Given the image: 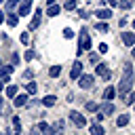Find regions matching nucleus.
I'll return each mask as SVG.
<instances>
[{"mask_svg":"<svg viewBox=\"0 0 135 135\" xmlns=\"http://www.w3.org/2000/svg\"><path fill=\"white\" fill-rule=\"evenodd\" d=\"M59 11H61V6L53 2V4H49V8H46V15H49V17H57V15H59Z\"/></svg>","mask_w":135,"mask_h":135,"instance_id":"obj_12","label":"nucleus"},{"mask_svg":"<svg viewBox=\"0 0 135 135\" xmlns=\"http://www.w3.org/2000/svg\"><path fill=\"white\" fill-rule=\"evenodd\" d=\"M59 74H61V65H53V68L49 70V76H51V78H57Z\"/></svg>","mask_w":135,"mask_h":135,"instance_id":"obj_23","label":"nucleus"},{"mask_svg":"<svg viewBox=\"0 0 135 135\" xmlns=\"http://www.w3.org/2000/svg\"><path fill=\"white\" fill-rule=\"evenodd\" d=\"M76 6H78V0H65V2H63V8H65V11H74Z\"/></svg>","mask_w":135,"mask_h":135,"instance_id":"obj_21","label":"nucleus"},{"mask_svg":"<svg viewBox=\"0 0 135 135\" xmlns=\"http://www.w3.org/2000/svg\"><path fill=\"white\" fill-rule=\"evenodd\" d=\"M4 21H6V23H8V25H11V27H15V25H17V21H19V17H17V15H15V13H8V15H6V19H4Z\"/></svg>","mask_w":135,"mask_h":135,"instance_id":"obj_17","label":"nucleus"},{"mask_svg":"<svg viewBox=\"0 0 135 135\" xmlns=\"http://www.w3.org/2000/svg\"><path fill=\"white\" fill-rule=\"evenodd\" d=\"M91 135H105V131H103V127L97 122V124H91Z\"/></svg>","mask_w":135,"mask_h":135,"instance_id":"obj_18","label":"nucleus"},{"mask_svg":"<svg viewBox=\"0 0 135 135\" xmlns=\"http://www.w3.org/2000/svg\"><path fill=\"white\" fill-rule=\"evenodd\" d=\"M40 25V11H36V15H34V19L30 21V30H36Z\"/></svg>","mask_w":135,"mask_h":135,"instance_id":"obj_19","label":"nucleus"},{"mask_svg":"<svg viewBox=\"0 0 135 135\" xmlns=\"http://www.w3.org/2000/svg\"><path fill=\"white\" fill-rule=\"evenodd\" d=\"M89 61H91V63H97V53H91V55H89Z\"/></svg>","mask_w":135,"mask_h":135,"instance_id":"obj_35","label":"nucleus"},{"mask_svg":"<svg viewBox=\"0 0 135 135\" xmlns=\"http://www.w3.org/2000/svg\"><path fill=\"white\" fill-rule=\"evenodd\" d=\"M133 108H135V101H133Z\"/></svg>","mask_w":135,"mask_h":135,"instance_id":"obj_43","label":"nucleus"},{"mask_svg":"<svg viewBox=\"0 0 135 135\" xmlns=\"http://www.w3.org/2000/svg\"><path fill=\"white\" fill-rule=\"evenodd\" d=\"M53 129H55L59 135H63V120H57V122L53 124Z\"/></svg>","mask_w":135,"mask_h":135,"instance_id":"obj_27","label":"nucleus"},{"mask_svg":"<svg viewBox=\"0 0 135 135\" xmlns=\"http://www.w3.org/2000/svg\"><path fill=\"white\" fill-rule=\"evenodd\" d=\"M97 17H99L101 21H108V19L112 17V11H110V8H99V11H97Z\"/></svg>","mask_w":135,"mask_h":135,"instance_id":"obj_14","label":"nucleus"},{"mask_svg":"<svg viewBox=\"0 0 135 135\" xmlns=\"http://www.w3.org/2000/svg\"><path fill=\"white\" fill-rule=\"evenodd\" d=\"M25 59L32 61V59H34V51H27V53H25Z\"/></svg>","mask_w":135,"mask_h":135,"instance_id":"obj_36","label":"nucleus"},{"mask_svg":"<svg viewBox=\"0 0 135 135\" xmlns=\"http://www.w3.org/2000/svg\"><path fill=\"white\" fill-rule=\"evenodd\" d=\"M63 38H68V40H70V38H74V32H72L70 27H65V30H63Z\"/></svg>","mask_w":135,"mask_h":135,"instance_id":"obj_30","label":"nucleus"},{"mask_svg":"<svg viewBox=\"0 0 135 135\" xmlns=\"http://www.w3.org/2000/svg\"><path fill=\"white\" fill-rule=\"evenodd\" d=\"M13 70H15V65H4V68H0V82H2V84H4V82H8V78H11Z\"/></svg>","mask_w":135,"mask_h":135,"instance_id":"obj_7","label":"nucleus"},{"mask_svg":"<svg viewBox=\"0 0 135 135\" xmlns=\"http://www.w3.org/2000/svg\"><path fill=\"white\" fill-rule=\"evenodd\" d=\"M133 27H135V19H133Z\"/></svg>","mask_w":135,"mask_h":135,"instance_id":"obj_42","label":"nucleus"},{"mask_svg":"<svg viewBox=\"0 0 135 135\" xmlns=\"http://www.w3.org/2000/svg\"><path fill=\"white\" fill-rule=\"evenodd\" d=\"M4 19H6V15H4L2 11H0V23H4Z\"/></svg>","mask_w":135,"mask_h":135,"instance_id":"obj_38","label":"nucleus"},{"mask_svg":"<svg viewBox=\"0 0 135 135\" xmlns=\"http://www.w3.org/2000/svg\"><path fill=\"white\" fill-rule=\"evenodd\" d=\"M17 2H21V0H6V11H13L17 6Z\"/></svg>","mask_w":135,"mask_h":135,"instance_id":"obj_29","label":"nucleus"},{"mask_svg":"<svg viewBox=\"0 0 135 135\" xmlns=\"http://www.w3.org/2000/svg\"><path fill=\"white\" fill-rule=\"evenodd\" d=\"M80 74H82V63H80V61H74V65H72V70H70V78L76 80Z\"/></svg>","mask_w":135,"mask_h":135,"instance_id":"obj_8","label":"nucleus"},{"mask_svg":"<svg viewBox=\"0 0 135 135\" xmlns=\"http://www.w3.org/2000/svg\"><path fill=\"white\" fill-rule=\"evenodd\" d=\"M53 2H55V0H46V4H53Z\"/></svg>","mask_w":135,"mask_h":135,"instance_id":"obj_40","label":"nucleus"},{"mask_svg":"<svg viewBox=\"0 0 135 135\" xmlns=\"http://www.w3.org/2000/svg\"><path fill=\"white\" fill-rule=\"evenodd\" d=\"M13 127H15V131H17V133L21 131V122H19V118H13Z\"/></svg>","mask_w":135,"mask_h":135,"instance_id":"obj_32","label":"nucleus"},{"mask_svg":"<svg viewBox=\"0 0 135 135\" xmlns=\"http://www.w3.org/2000/svg\"><path fill=\"white\" fill-rule=\"evenodd\" d=\"M19 40H21V42H23V44H27V42H30V34H27V32H23V34H21V38H19Z\"/></svg>","mask_w":135,"mask_h":135,"instance_id":"obj_31","label":"nucleus"},{"mask_svg":"<svg viewBox=\"0 0 135 135\" xmlns=\"http://www.w3.org/2000/svg\"><path fill=\"white\" fill-rule=\"evenodd\" d=\"M131 55H133V57H135V44H133V51H131Z\"/></svg>","mask_w":135,"mask_h":135,"instance_id":"obj_39","label":"nucleus"},{"mask_svg":"<svg viewBox=\"0 0 135 135\" xmlns=\"http://www.w3.org/2000/svg\"><path fill=\"white\" fill-rule=\"evenodd\" d=\"M68 118H70V120H72L76 127H84V124H86V118H84L80 112H76V110H72V112L68 114Z\"/></svg>","mask_w":135,"mask_h":135,"instance_id":"obj_5","label":"nucleus"},{"mask_svg":"<svg viewBox=\"0 0 135 135\" xmlns=\"http://www.w3.org/2000/svg\"><path fill=\"white\" fill-rule=\"evenodd\" d=\"M133 6V0H118V8H122V11H129Z\"/></svg>","mask_w":135,"mask_h":135,"instance_id":"obj_22","label":"nucleus"},{"mask_svg":"<svg viewBox=\"0 0 135 135\" xmlns=\"http://www.w3.org/2000/svg\"><path fill=\"white\" fill-rule=\"evenodd\" d=\"M17 135H21V133H17Z\"/></svg>","mask_w":135,"mask_h":135,"instance_id":"obj_46","label":"nucleus"},{"mask_svg":"<svg viewBox=\"0 0 135 135\" xmlns=\"http://www.w3.org/2000/svg\"><path fill=\"white\" fill-rule=\"evenodd\" d=\"M0 89H2V82H0Z\"/></svg>","mask_w":135,"mask_h":135,"instance_id":"obj_44","label":"nucleus"},{"mask_svg":"<svg viewBox=\"0 0 135 135\" xmlns=\"http://www.w3.org/2000/svg\"><path fill=\"white\" fill-rule=\"evenodd\" d=\"M101 2H108L110 6H118V0H101Z\"/></svg>","mask_w":135,"mask_h":135,"instance_id":"obj_37","label":"nucleus"},{"mask_svg":"<svg viewBox=\"0 0 135 135\" xmlns=\"http://www.w3.org/2000/svg\"><path fill=\"white\" fill-rule=\"evenodd\" d=\"M97 110H99V105H97L95 101H89V103H86V112H97Z\"/></svg>","mask_w":135,"mask_h":135,"instance_id":"obj_28","label":"nucleus"},{"mask_svg":"<svg viewBox=\"0 0 135 135\" xmlns=\"http://www.w3.org/2000/svg\"><path fill=\"white\" fill-rule=\"evenodd\" d=\"M32 2L34 0H21V6H19V17H25L32 8Z\"/></svg>","mask_w":135,"mask_h":135,"instance_id":"obj_10","label":"nucleus"},{"mask_svg":"<svg viewBox=\"0 0 135 135\" xmlns=\"http://www.w3.org/2000/svg\"><path fill=\"white\" fill-rule=\"evenodd\" d=\"M0 108H2V97H0Z\"/></svg>","mask_w":135,"mask_h":135,"instance_id":"obj_41","label":"nucleus"},{"mask_svg":"<svg viewBox=\"0 0 135 135\" xmlns=\"http://www.w3.org/2000/svg\"><path fill=\"white\" fill-rule=\"evenodd\" d=\"M25 103H27V95H25V93H21V95H15V97H13V105H15V108H23Z\"/></svg>","mask_w":135,"mask_h":135,"instance_id":"obj_9","label":"nucleus"},{"mask_svg":"<svg viewBox=\"0 0 135 135\" xmlns=\"http://www.w3.org/2000/svg\"><path fill=\"white\" fill-rule=\"evenodd\" d=\"M38 127H40V133H42V135H55V129H53L51 124H46V122H40Z\"/></svg>","mask_w":135,"mask_h":135,"instance_id":"obj_13","label":"nucleus"},{"mask_svg":"<svg viewBox=\"0 0 135 135\" xmlns=\"http://www.w3.org/2000/svg\"><path fill=\"white\" fill-rule=\"evenodd\" d=\"M114 95H116V89H114V86H108V89L103 91V101H110V99H114Z\"/></svg>","mask_w":135,"mask_h":135,"instance_id":"obj_15","label":"nucleus"},{"mask_svg":"<svg viewBox=\"0 0 135 135\" xmlns=\"http://www.w3.org/2000/svg\"><path fill=\"white\" fill-rule=\"evenodd\" d=\"M95 30H99V32H103V34H105L110 27H108V23H105V21H97V23H95Z\"/></svg>","mask_w":135,"mask_h":135,"instance_id":"obj_25","label":"nucleus"},{"mask_svg":"<svg viewBox=\"0 0 135 135\" xmlns=\"http://www.w3.org/2000/svg\"><path fill=\"white\" fill-rule=\"evenodd\" d=\"M6 135H11V133H6Z\"/></svg>","mask_w":135,"mask_h":135,"instance_id":"obj_45","label":"nucleus"},{"mask_svg":"<svg viewBox=\"0 0 135 135\" xmlns=\"http://www.w3.org/2000/svg\"><path fill=\"white\" fill-rule=\"evenodd\" d=\"M15 95H17V86H15V84H8V86H6V97L13 99Z\"/></svg>","mask_w":135,"mask_h":135,"instance_id":"obj_26","label":"nucleus"},{"mask_svg":"<svg viewBox=\"0 0 135 135\" xmlns=\"http://www.w3.org/2000/svg\"><path fill=\"white\" fill-rule=\"evenodd\" d=\"M124 124H129V114H120L116 118V127H124Z\"/></svg>","mask_w":135,"mask_h":135,"instance_id":"obj_20","label":"nucleus"},{"mask_svg":"<svg viewBox=\"0 0 135 135\" xmlns=\"http://www.w3.org/2000/svg\"><path fill=\"white\" fill-rule=\"evenodd\" d=\"M95 74H97L99 78H103V80H108V78L112 76V72L108 70V65H105V63H97V65H95Z\"/></svg>","mask_w":135,"mask_h":135,"instance_id":"obj_6","label":"nucleus"},{"mask_svg":"<svg viewBox=\"0 0 135 135\" xmlns=\"http://www.w3.org/2000/svg\"><path fill=\"white\" fill-rule=\"evenodd\" d=\"M55 101H57V97H55V95H46V97L42 99V105H44V108H53V105H55Z\"/></svg>","mask_w":135,"mask_h":135,"instance_id":"obj_16","label":"nucleus"},{"mask_svg":"<svg viewBox=\"0 0 135 135\" xmlns=\"http://www.w3.org/2000/svg\"><path fill=\"white\" fill-rule=\"evenodd\" d=\"M25 91H27V93H32V95H36V91H38V84H36L34 80H32V82H27V84H25Z\"/></svg>","mask_w":135,"mask_h":135,"instance_id":"obj_24","label":"nucleus"},{"mask_svg":"<svg viewBox=\"0 0 135 135\" xmlns=\"http://www.w3.org/2000/svg\"><path fill=\"white\" fill-rule=\"evenodd\" d=\"M78 86H80L82 91H84V89H86V91L93 89V76H91V74H80V76H78Z\"/></svg>","mask_w":135,"mask_h":135,"instance_id":"obj_4","label":"nucleus"},{"mask_svg":"<svg viewBox=\"0 0 135 135\" xmlns=\"http://www.w3.org/2000/svg\"><path fill=\"white\" fill-rule=\"evenodd\" d=\"M110 114H114V103L112 101H103L101 103V108L97 110V116H95V120L97 122H101L105 116H110Z\"/></svg>","mask_w":135,"mask_h":135,"instance_id":"obj_3","label":"nucleus"},{"mask_svg":"<svg viewBox=\"0 0 135 135\" xmlns=\"http://www.w3.org/2000/svg\"><path fill=\"white\" fill-rule=\"evenodd\" d=\"M99 53H101V55H103V53H108V44H105V42H101V44H99Z\"/></svg>","mask_w":135,"mask_h":135,"instance_id":"obj_33","label":"nucleus"},{"mask_svg":"<svg viewBox=\"0 0 135 135\" xmlns=\"http://www.w3.org/2000/svg\"><path fill=\"white\" fill-rule=\"evenodd\" d=\"M30 135H40V127H32L30 129Z\"/></svg>","mask_w":135,"mask_h":135,"instance_id":"obj_34","label":"nucleus"},{"mask_svg":"<svg viewBox=\"0 0 135 135\" xmlns=\"http://www.w3.org/2000/svg\"><path fill=\"white\" fill-rule=\"evenodd\" d=\"M133 84H135V74H133L131 65L127 63V65H124V74H122V78H120V82H118V97H124V95L131 91Z\"/></svg>","mask_w":135,"mask_h":135,"instance_id":"obj_1","label":"nucleus"},{"mask_svg":"<svg viewBox=\"0 0 135 135\" xmlns=\"http://www.w3.org/2000/svg\"><path fill=\"white\" fill-rule=\"evenodd\" d=\"M89 49H91V36H89V34H86V30L82 27L80 38H78V51H76V53H78V55H82V53H84V51H89Z\"/></svg>","mask_w":135,"mask_h":135,"instance_id":"obj_2","label":"nucleus"},{"mask_svg":"<svg viewBox=\"0 0 135 135\" xmlns=\"http://www.w3.org/2000/svg\"><path fill=\"white\" fill-rule=\"evenodd\" d=\"M122 42H124L127 46H133V44H135V34H133V32H122Z\"/></svg>","mask_w":135,"mask_h":135,"instance_id":"obj_11","label":"nucleus"},{"mask_svg":"<svg viewBox=\"0 0 135 135\" xmlns=\"http://www.w3.org/2000/svg\"><path fill=\"white\" fill-rule=\"evenodd\" d=\"M0 2H2V0H0Z\"/></svg>","mask_w":135,"mask_h":135,"instance_id":"obj_47","label":"nucleus"}]
</instances>
